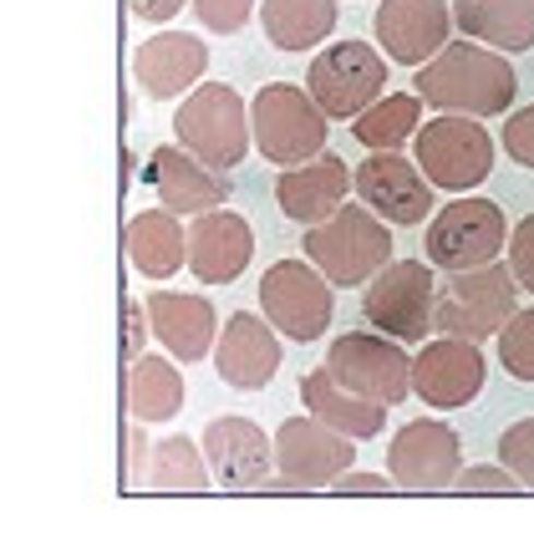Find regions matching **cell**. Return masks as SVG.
I'll use <instances>...</instances> for the list:
<instances>
[{"label":"cell","mask_w":534,"mask_h":559,"mask_svg":"<svg viewBox=\"0 0 534 559\" xmlns=\"http://www.w3.org/2000/svg\"><path fill=\"white\" fill-rule=\"evenodd\" d=\"M143 178L153 183L158 204H168L174 214H209V209L229 204V178L219 168H209L204 158H193L183 143H164L149 153V168Z\"/></svg>","instance_id":"obj_20"},{"label":"cell","mask_w":534,"mask_h":559,"mask_svg":"<svg viewBox=\"0 0 534 559\" xmlns=\"http://www.w3.org/2000/svg\"><path fill=\"white\" fill-rule=\"evenodd\" d=\"M209 478H214V468H209L204 442L183 438V432H168L153 448V468H149L153 493H204Z\"/></svg>","instance_id":"obj_30"},{"label":"cell","mask_w":534,"mask_h":559,"mask_svg":"<svg viewBox=\"0 0 534 559\" xmlns=\"http://www.w3.org/2000/svg\"><path fill=\"white\" fill-rule=\"evenodd\" d=\"M453 21L468 41L499 46V51L534 46V0H453Z\"/></svg>","instance_id":"obj_26"},{"label":"cell","mask_w":534,"mask_h":559,"mask_svg":"<svg viewBox=\"0 0 534 559\" xmlns=\"http://www.w3.org/2000/svg\"><path fill=\"white\" fill-rule=\"evenodd\" d=\"M453 0H382L371 15V36L397 67H428L453 41Z\"/></svg>","instance_id":"obj_16"},{"label":"cell","mask_w":534,"mask_h":559,"mask_svg":"<svg viewBox=\"0 0 534 559\" xmlns=\"http://www.w3.org/2000/svg\"><path fill=\"white\" fill-rule=\"evenodd\" d=\"M149 321L153 336L174 361H204L214 356V341H219V316H214V300L193 290H149Z\"/></svg>","instance_id":"obj_23"},{"label":"cell","mask_w":534,"mask_h":559,"mask_svg":"<svg viewBox=\"0 0 534 559\" xmlns=\"http://www.w3.org/2000/svg\"><path fill=\"white\" fill-rule=\"evenodd\" d=\"M453 493H524V484L505 463H478V468H459Z\"/></svg>","instance_id":"obj_34"},{"label":"cell","mask_w":534,"mask_h":559,"mask_svg":"<svg viewBox=\"0 0 534 559\" xmlns=\"http://www.w3.org/2000/svg\"><path fill=\"white\" fill-rule=\"evenodd\" d=\"M122 402H128V413L133 423H174L183 413V377H178L174 361L164 356L143 352L138 361H128V382H122Z\"/></svg>","instance_id":"obj_27"},{"label":"cell","mask_w":534,"mask_h":559,"mask_svg":"<svg viewBox=\"0 0 534 559\" xmlns=\"http://www.w3.org/2000/svg\"><path fill=\"white\" fill-rule=\"evenodd\" d=\"M209 72V46L193 31L158 26L149 41L133 51V82L153 103H183Z\"/></svg>","instance_id":"obj_18"},{"label":"cell","mask_w":534,"mask_h":559,"mask_svg":"<svg viewBox=\"0 0 534 559\" xmlns=\"http://www.w3.org/2000/svg\"><path fill=\"white\" fill-rule=\"evenodd\" d=\"M423 107L428 103H423L417 92H382V97L352 122L356 143L371 147V153H392V147H402L407 138H417V128L428 122Z\"/></svg>","instance_id":"obj_29"},{"label":"cell","mask_w":534,"mask_h":559,"mask_svg":"<svg viewBox=\"0 0 534 559\" xmlns=\"http://www.w3.org/2000/svg\"><path fill=\"white\" fill-rule=\"evenodd\" d=\"M336 21H342L336 0H260L265 41L281 51H311L336 31Z\"/></svg>","instance_id":"obj_28"},{"label":"cell","mask_w":534,"mask_h":559,"mask_svg":"<svg viewBox=\"0 0 534 559\" xmlns=\"http://www.w3.org/2000/svg\"><path fill=\"white\" fill-rule=\"evenodd\" d=\"M484 346L463 336H428L413 352V392L432 413H459L484 392Z\"/></svg>","instance_id":"obj_15"},{"label":"cell","mask_w":534,"mask_h":559,"mask_svg":"<svg viewBox=\"0 0 534 559\" xmlns=\"http://www.w3.org/2000/svg\"><path fill=\"white\" fill-rule=\"evenodd\" d=\"M423 250H428V260L443 270V275L494 265V260L509 250L505 209L494 204V199H478V193H459L453 204H443L428 219Z\"/></svg>","instance_id":"obj_10"},{"label":"cell","mask_w":534,"mask_h":559,"mask_svg":"<svg viewBox=\"0 0 534 559\" xmlns=\"http://www.w3.org/2000/svg\"><path fill=\"white\" fill-rule=\"evenodd\" d=\"M459 468H463V442L438 417H413L387 442V473L397 478L402 493H443V488H453Z\"/></svg>","instance_id":"obj_13"},{"label":"cell","mask_w":534,"mask_h":559,"mask_svg":"<svg viewBox=\"0 0 534 559\" xmlns=\"http://www.w3.org/2000/svg\"><path fill=\"white\" fill-rule=\"evenodd\" d=\"M254 260V229L235 209H209L189 224V270L199 285H229L250 270Z\"/></svg>","instance_id":"obj_22"},{"label":"cell","mask_w":534,"mask_h":559,"mask_svg":"<svg viewBox=\"0 0 534 559\" xmlns=\"http://www.w3.org/2000/svg\"><path fill=\"white\" fill-rule=\"evenodd\" d=\"M327 367L342 386L382 402V407H397L413 392V352L387 331H377V325L371 331H346V336L331 341Z\"/></svg>","instance_id":"obj_12"},{"label":"cell","mask_w":534,"mask_h":559,"mask_svg":"<svg viewBox=\"0 0 534 559\" xmlns=\"http://www.w3.org/2000/svg\"><path fill=\"white\" fill-rule=\"evenodd\" d=\"M275 468L260 493H311V488H331L346 468H356V438L336 432L316 413L285 417L275 432Z\"/></svg>","instance_id":"obj_4"},{"label":"cell","mask_w":534,"mask_h":559,"mask_svg":"<svg viewBox=\"0 0 534 559\" xmlns=\"http://www.w3.org/2000/svg\"><path fill=\"white\" fill-rule=\"evenodd\" d=\"M143 427L149 423H133L128 427V484H149V468H153V448L149 438H143Z\"/></svg>","instance_id":"obj_39"},{"label":"cell","mask_w":534,"mask_h":559,"mask_svg":"<svg viewBox=\"0 0 534 559\" xmlns=\"http://www.w3.org/2000/svg\"><path fill=\"white\" fill-rule=\"evenodd\" d=\"M499 367L514 377V382L534 386V306L530 310H514L509 325L499 331Z\"/></svg>","instance_id":"obj_31"},{"label":"cell","mask_w":534,"mask_h":559,"mask_svg":"<svg viewBox=\"0 0 534 559\" xmlns=\"http://www.w3.org/2000/svg\"><path fill=\"white\" fill-rule=\"evenodd\" d=\"M214 371H219V382L235 386V392H260V386L275 382V371H281V331L270 325L265 310H260V316H254V310H235V316L219 325Z\"/></svg>","instance_id":"obj_17"},{"label":"cell","mask_w":534,"mask_h":559,"mask_svg":"<svg viewBox=\"0 0 534 559\" xmlns=\"http://www.w3.org/2000/svg\"><path fill=\"white\" fill-rule=\"evenodd\" d=\"M193 0H128V11L138 15V21H149V26H168L174 15H183Z\"/></svg>","instance_id":"obj_40"},{"label":"cell","mask_w":534,"mask_h":559,"mask_svg":"<svg viewBox=\"0 0 534 559\" xmlns=\"http://www.w3.org/2000/svg\"><path fill=\"white\" fill-rule=\"evenodd\" d=\"M331 493H402L397 478L392 473H361V468H346L336 484H331Z\"/></svg>","instance_id":"obj_38"},{"label":"cell","mask_w":534,"mask_h":559,"mask_svg":"<svg viewBox=\"0 0 534 559\" xmlns=\"http://www.w3.org/2000/svg\"><path fill=\"white\" fill-rule=\"evenodd\" d=\"M300 402H306V413H316L321 423H331L336 432H346V438H356V442L377 438L387 427L382 402H371V397H361V392H352V386H342L331 377V367H316L300 377Z\"/></svg>","instance_id":"obj_25"},{"label":"cell","mask_w":534,"mask_h":559,"mask_svg":"<svg viewBox=\"0 0 534 559\" xmlns=\"http://www.w3.org/2000/svg\"><path fill=\"white\" fill-rule=\"evenodd\" d=\"M387 61L392 57L371 41H331L306 67V92L331 122H356L387 92Z\"/></svg>","instance_id":"obj_8"},{"label":"cell","mask_w":534,"mask_h":559,"mask_svg":"<svg viewBox=\"0 0 534 559\" xmlns=\"http://www.w3.org/2000/svg\"><path fill=\"white\" fill-rule=\"evenodd\" d=\"M499 463L520 478L524 493H534V417L505 427V438H499Z\"/></svg>","instance_id":"obj_33"},{"label":"cell","mask_w":534,"mask_h":559,"mask_svg":"<svg viewBox=\"0 0 534 559\" xmlns=\"http://www.w3.org/2000/svg\"><path fill=\"white\" fill-rule=\"evenodd\" d=\"M417 168L432 178V189L443 193H474L494 174V133L484 118L463 112H432L413 138Z\"/></svg>","instance_id":"obj_6"},{"label":"cell","mask_w":534,"mask_h":559,"mask_svg":"<svg viewBox=\"0 0 534 559\" xmlns=\"http://www.w3.org/2000/svg\"><path fill=\"white\" fill-rule=\"evenodd\" d=\"M250 122H254V147L265 153V163L275 168H296V163L327 153V112L306 87L290 82H265L250 103Z\"/></svg>","instance_id":"obj_7"},{"label":"cell","mask_w":534,"mask_h":559,"mask_svg":"<svg viewBox=\"0 0 534 559\" xmlns=\"http://www.w3.org/2000/svg\"><path fill=\"white\" fill-rule=\"evenodd\" d=\"M413 92L432 112H463V118H499L520 97V72L509 51L484 41H448L428 67H417Z\"/></svg>","instance_id":"obj_1"},{"label":"cell","mask_w":534,"mask_h":559,"mask_svg":"<svg viewBox=\"0 0 534 559\" xmlns=\"http://www.w3.org/2000/svg\"><path fill=\"white\" fill-rule=\"evenodd\" d=\"M260 310L285 341H321L336 316V290L316 260H281L260 275Z\"/></svg>","instance_id":"obj_11"},{"label":"cell","mask_w":534,"mask_h":559,"mask_svg":"<svg viewBox=\"0 0 534 559\" xmlns=\"http://www.w3.org/2000/svg\"><path fill=\"white\" fill-rule=\"evenodd\" d=\"M122 245H128V260L143 280H174L189 265V229H183V214H174L168 204L133 214Z\"/></svg>","instance_id":"obj_24"},{"label":"cell","mask_w":534,"mask_h":559,"mask_svg":"<svg viewBox=\"0 0 534 559\" xmlns=\"http://www.w3.org/2000/svg\"><path fill=\"white\" fill-rule=\"evenodd\" d=\"M149 336H153V321H149V300H128V331H122V356L138 361L149 352Z\"/></svg>","instance_id":"obj_37"},{"label":"cell","mask_w":534,"mask_h":559,"mask_svg":"<svg viewBox=\"0 0 534 559\" xmlns=\"http://www.w3.org/2000/svg\"><path fill=\"white\" fill-rule=\"evenodd\" d=\"M189 11L199 15L209 36H235L250 26V15H260V0H193Z\"/></svg>","instance_id":"obj_32"},{"label":"cell","mask_w":534,"mask_h":559,"mask_svg":"<svg viewBox=\"0 0 534 559\" xmlns=\"http://www.w3.org/2000/svg\"><path fill=\"white\" fill-rule=\"evenodd\" d=\"M505 153L520 168H534V103H524L520 112H509L505 122Z\"/></svg>","instance_id":"obj_36"},{"label":"cell","mask_w":534,"mask_h":559,"mask_svg":"<svg viewBox=\"0 0 534 559\" xmlns=\"http://www.w3.org/2000/svg\"><path fill=\"white\" fill-rule=\"evenodd\" d=\"M520 310V280L509 270V260L478 270H453L448 285L438 290V316L432 331L438 336H463V341H489L509 325V316Z\"/></svg>","instance_id":"obj_5"},{"label":"cell","mask_w":534,"mask_h":559,"mask_svg":"<svg viewBox=\"0 0 534 559\" xmlns=\"http://www.w3.org/2000/svg\"><path fill=\"white\" fill-rule=\"evenodd\" d=\"M300 250H306V260L327 270L331 285L352 290V285H367L382 265H392V224L356 199V204L336 209L331 219L311 224Z\"/></svg>","instance_id":"obj_2"},{"label":"cell","mask_w":534,"mask_h":559,"mask_svg":"<svg viewBox=\"0 0 534 559\" xmlns=\"http://www.w3.org/2000/svg\"><path fill=\"white\" fill-rule=\"evenodd\" d=\"M204 453L214 468V484L229 493H260L270 473H275V438L250 417H214L204 427Z\"/></svg>","instance_id":"obj_19"},{"label":"cell","mask_w":534,"mask_h":559,"mask_svg":"<svg viewBox=\"0 0 534 559\" xmlns=\"http://www.w3.org/2000/svg\"><path fill=\"white\" fill-rule=\"evenodd\" d=\"M432 178L417 168V158H402V147L392 153H367L361 168H356V199L367 209H377L392 229H413V224H428L438 214V199H432Z\"/></svg>","instance_id":"obj_14"},{"label":"cell","mask_w":534,"mask_h":559,"mask_svg":"<svg viewBox=\"0 0 534 559\" xmlns=\"http://www.w3.org/2000/svg\"><path fill=\"white\" fill-rule=\"evenodd\" d=\"M509 270L520 280V290L534 295V214H524L514 229H509V250H505Z\"/></svg>","instance_id":"obj_35"},{"label":"cell","mask_w":534,"mask_h":559,"mask_svg":"<svg viewBox=\"0 0 534 559\" xmlns=\"http://www.w3.org/2000/svg\"><path fill=\"white\" fill-rule=\"evenodd\" d=\"M432 260H392L377 275L367 280V325L387 331L402 346H423L432 331V316H438V275H432Z\"/></svg>","instance_id":"obj_9"},{"label":"cell","mask_w":534,"mask_h":559,"mask_svg":"<svg viewBox=\"0 0 534 559\" xmlns=\"http://www.w3.org/2000/svg\"><path fill=\"white\" fill-rule=\"evenodd\" d=\"M352 189H356L352 163L336 158V153H316V158L296 163V168H281V178H275V204H281L285 219H296L311 229V224L331 219V214L346 204Z\"/></svg>","instance_id":"obj_21"},{"label":"cell","mask_w":534,"mask_h":559,"mask_svg":"<svg viewBox=\"0 0 534 559\" xmlns=\"http://www.w3.org/2000/svg\"><path fill=\"white\" fill-rule=\"evenodd\" d=\"M174 138L189 147L193 158H204L209 168H239L254 143L250 103L239 97L229 82H199V87L178 103L174 112Z\"/></svg>","instance_id":"obj_3"}]
</instances>
